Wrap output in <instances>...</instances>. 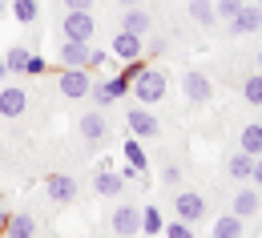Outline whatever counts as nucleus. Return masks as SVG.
Instances as JSON below:
<instances>
[{
    "label": "nucleus",
    "mask_w": 262,
    "mask_h": 238,
    "mask_svg": "<svg viewBox=\"0 0 262 238\" xmlns=\"http://www.w3.org/2000/svg\"><path fill=\"white\" fill-rule=\"evenodd\" d=\"M165 85H169V81H165L162 69H149V65H145L141 73H137V77H133L129 93L137 97V105H149V109H154V105L165 97Z\"/></svg>",
    "instance_id": "nucleus-1"
},
{
    "label": "nucleus",
    "mask_w": 262,
    "mask_h": 238,
    "mask_svg": "<svg viewBox=\"0 0 262 238\" xmlns=\"http://www.w3.org/2000/svg\"><path fill=\"white\" fill-rule=\"evenodd\" d=\"M125 129H129L137 141H154V137L162 134L158 113H154L149 105H133V109H125Z\"/></svg>",
    "instance_id": "nucleus-2"
},
{
    "label": "nucleus",
    "mask_w": 262,
    "mask_h": 238,
    "mask_svg": "<svg viewBox=\"0 0 262 238\" xmlns=\"http://www.w3.org/2000/svg\"><path fill=\"white\" fill-rule=\"evenodd\" d=\"M57 89L65 93L69 101H81L93 89V73L89 69H57Z\"/></svg>",
    "instance_id": "nucleus-3"
},
{
    "label": "nucleus",
    "mask_w": 262,
    "mask_h": 238,
    "mask_svg": "<svg viewBox=\"0 0 262 238\" xmlns=\"http://www.w3.org/2000/svg\"><path fill=\"white\" fill-rule=\"evenodd\" d=\"M61 33H65V40H85V45H93L97 20H93V12H73V8H65V16H61Z\"/></svg>",
    "instance_id": "nucleus-4"
},
{
    "label": "nucleus",
    "mask_w": 262,
    "mask_h": 238,
    "mask_svg": "<svg viewBox=\"0 0 262 238\" xmlns=\"http://www.w3.org/2000/svg\"><path fill=\"white\" fill-rule=\"evenodd\" d=\"M109 226H113V234L117 238H133V234H141V210L137 206H117L113 214H109Z\"/></svg>",
    "instance_id": "nucleus-5"
},
{
    "label": "nucleus",
    "mask_w": 262,
    "mask_h": 238,
    "mask_svg": "<svg viewBox=\"0 0 262 238\" xmlns=\"http://www.w3.org/2000/svg\"><path fill=\"white\" fill-rule=\"evenodd\" d=\"M182 93H186V101H194V105H206L210 97H214V85H210V77H206V73L190 69V73L182 77Z\"/></svg>",
    "instance_id": "nucleus-6"
},
{
    "label": "nucleus",
    "mask_w": 262,
    "mask_h": 238,
    "mask_svg": "<svg viewBox=\"0 0 262 238\" xmlns=\"http://www.w3.org/2000/svg\"><path fill=\"white\" fill-rule=\"evenodd\" d=\"M173 214H178L182 222H190V226H194L198 218H206V198L194 194V190H182V194L173 198Z\"/></svg>",
    "instance_id": "nucleus-7"
},
{
    "label": "nucleus",
    "mask_w": 262,
    "mask_h": 238,
    "mask_svg": "<svg viewBox=\"0 0 262 238\" xmlns=\"http://www.w3.org/2000/svg\"><path fill=\"white\" fill-rule=\"evenodd\" d=\"M77 129H81V137L89 141V145H101L105 137H109V121H105V109H89L81 121H77Z\"/></svg>",
    "instance_id": "nucleus-8"
},
{
    "label": "nucleus",
    "mask_w": 262,
    "mask_h": 238,
    "mask_svg": "<svg viewBox=\"0 0 262 238\" xmlns=\"http://www.w3.org/2000/svg\"><path fill=\"white\" fill-rule=\"evenodd\" d=\"M109 57H117L121 65L125 61H137V57H145V45H141V36H133V33H121L113 36V45H109Z\"/></svg>",
    "instance_id": "nucleus-9"
},
{
    "label": "nucleus",
    "mask_w": 262,
    "mask_h": 238,
    "mask_svg": "<svg viewBox=\"0 0 262 238\" xmlns=\"http://www.w3.org/2000/svg\"><path fill=\"white\" fill-rule=\"evenodd\" d=\"M45 190H49V198L57 206H69L77 198V178H73V174H49V178H45Z\"/></svg>",
    "instance_id": "nucleus-10"
},
{
    "label": "nucleus",
    "mask_w": 262,
    "mask_h": 238,
    "mask_svg": "<svg viewBox=\"0 0 262 238\" xmlns=\"http://www.w3.org/2000/svg\"><path fill=\"white\" fill-rule=\"evenodd\" d=\"M25 109H29V89H16V85L0 89V117L4 121H16Z\"/></svg>",
    "instance_id": "nucleus-11"
},
{
    "label": "nucleus",
    "mask_w": 262,
    "mask_h": 238,
    "mask_svg": "<svg viewBox=\"0 0 262 238\" xmlns=\"http://www.w3.org/2000/svg\"><path fill=\"white\" fill-rule=\"evenodd\" d=\"M0 234L4 238H36V218L33 214H4L0 218Z\"/></svg>",
    "instance_id": "nucleus-12"
},
{
    "label": "nucleus",
    "mask_w": 262,
    "mask_h": 238,
    "mask_svg": "<svg viewBox=\"0 0 262 238\" xmlns=\"http://www.w3.org/2000/svg\"><path fill=\"white\" fill-rule=\"evenodd\" d=\"M226 25H230V33H234V36L258 33V29H262V8H258V4H242V8H238V16L226 20Z\"/></svg>",
    "instance_id": "nucleus-13"
},
{
    "label": "nucleus",
    "mask_w": 262,
    "mask_h": 238,
    "mask_svg": "<svg viewBox=\"0 0 262 238\" xmlns=\"http://www.w3.org/2000/svg\"><path fill=\"white\" fill-rule=\"evenodd\" d=\"M89 49L93 45H85V40H61V69H89Z\"/></svg>",
    "instance_id": "nucleus-14"
},
{
    "label": "nucleus",
    "mask_w": 262,
    "mask_h": 238,
    "mask_svg": "<svg viewBox=\"0 0 262 238\" xmlns=\"http://www.w3.org/2000/svg\"><path fill=\"white\" fill-rule=\"evenodd\" d=\"M93 186H97L101 198H121V190H125V178L117 170H109V166H101L97 178H93Z\"/></svg>",
    "instance_id": "nucleus-15"
},
{
    "label": "nucleus",
    "mask_w": 262,
    "mask_h": 238,
    "mask_svg": "<svg viewBox=\"0 0 262 238\" xmlns=\"http://www.w3.org/2000/svg\"><path fill=\"white\" fill-rule=\"evenodd\" d=\"M121 29L133 36H145L149 29H154V16L141 8V4H133V8H125V16H121Z\"/></svg>",
    "instance_id": "nucleus-16"
},
{
    "label": "nucleus",
    "mask_w": 262,
    "mask_h": 238,
    "mask_svg": "<svg viewBox=\"0 0 262 238\" xmlns=\"http://www.w3.org/2000/svg\"><path fill=\"white\" fill-rule=\"evenodd\" d=\"M258 206H262L258 190H238V194H234V214H238V218H254Z\"/></svg>",
    "instance_id": "nucleus-17"
},
{
    "label": "nucleus",
    "mask_w": 262,
    "mask_h": 238,
    "mask_svg": "<svg viewBox=\"0 0 262 238\" xmlns=\"http://www.w3.org/2000/svg\"><path fill=\"white\" fill-rule=\"evenodd\" d=\"M190 16H194L202 29L218 25V12H214V4H210V0H190Z\"/></svg>",
    "instance_id": "nucleus-18"
},
{
    "label": "nucleus",
    "mask_w": 262,
    "mask_h": 238,
    "mask_svg": "<svg viewBox=\"0 0 262 238\" xmlns=\"http://www.w3.org/2000/svg\"><path fill=\"white\" fill-rule=\"evenodd\" d=\"M226 170H230V178H238V182H246V178H250V170H254V154H246V149H242V154H234Z\"/></svg>",
    "instance_id": "nucleus-19"
},
{
    "label": "nucleus",
    "mask_w": 262,
    "mask_h": 238,
    "mask_svg": "<svg viewBox=\"0 0 262 238\" xmlns=\"http://www.w3.org/2000/svg\"><path fill=\"white\" fill-rule=\"evenodd\" d=\"M162 230H165L162 210H158V206H145V210H141V234H162Z\"/></svg>",
    "instance_id": "nucleus-20"
},
{
    "label": "nucleus",
    "mask_w": 262,
    "mask_h": 238,
    "mask_svg": "<svg viewBox=\"0 0 262 238\" xmlns=\"http://www.w3.org/2000/svg\"><path fill=\"white\" fill-rule=\"evenodd\" d=\"M214 238H242V218L238 214H226L214 222Z\"/></svg>",
    "instance_id": "nucleus-21"
},
{
    "label": "nucleus",
    "mask_w": 262,
    "mask_h": 238,
    "mask_svg": "<svg viewBox=\"0 0 262 238\" xmlns=\"http://www.w3.org/2000/svg\"><path fill=\"white\" fill-rule=\"evenodd\" d=\"M12 16H16V25H33L40 16V4L36 0H12Z\"/></svg>",
    "instance_id": "nucleus-22"
},
{
    "label": "nucleus",
    "mask_w": 262,
    "mask_h": 238,
    "mask_svg": "<svg viewBox=\"0 0 262 238\" xmlns=\"http://www.w3.org/2000/svg\"><path fill=\"white\" fill-rule=\"evenodd\" d=\"M125 162H129V166H137V170L145 174L149 170V162H145V149H141V141H137V137H125Z\"/></svg>",
    "instance_id": "nucleus-23"
},
{
    "label": "nucleus",
    "mask_w": 262,
    "mask_h": 238,
    "mask_svg": "<svg viewBox=\"0 0 262 238\" xmlns=\"http://www.w3.org/2000/svg\"><path fill=\"white\" fill-rule=\"evenodd\" d=\"M29 57H33V53H29L25 45H12V49H8V57H4L8 73H25V69H29Z\"/></svg>",
    "instance_id": "nucleus-24"
},
{
    "label": "nucleus",
    "mask_w": 262,
    "mask_h": 238,
    "mask_svg": "<svg viewBox=\"0 0 262 238\" xmlns=\"http://www.w3.org/2000/svg\"><path fill=\"white\" fill-rule=\"evenodd\" d=\"M238 141H242V149H246V154H254V158H258V154H262V125H246Z\"/></svg>",
    "instance_id": "nucleus-25"
},
{
    "label": "nucleus",
    "mask_w": 262,
    "mask_h": 238,
    "mask_svg": "<svg viewBox=\"0 0 262 238\" xmlns=\"http://www.w3.org/2000/svg\"><path fill=\"white\" fill-rule=\"evenodd\" d=\"M242 97H246L250 105H262V73H254V77L242 81Z\"/></svg>",
    "instance_id": "nucleus-26"
},
{
    "label": "nucleus",
    "mask_w": 262,
    "mask_h": 238,
    "mask_svg": "<svg viewBox=\"0 0 262 238\" xmlns=\"http://www.w3.org/2000/svg\"><path fill=\"white\" fill-rule=\"evenodd\" d=\"M165 238H194V226L190 222H182V218H173V222H165Z\"/></svg>",
    "instance_id": "nucleus-27"
},
{
    "label": "nucleus",
    "mask_w": 262,
    "mask_h": 238,
    "mask_svg": "<svg viewBox=\"0 0 262 238\" xmlns=\"http://www.w3.org/2000/svg\"><path fill=\"white\" fill-rule=\"evenodd\" d=\"M242 4H246V0H218V4H214V12H218V20H234Z\"/></svg>",
    "instance_id": "nucleus-28"
},
{
    "label": "nucleus",
    "mask_w": 262,
    "mask_h": 238,
    "mask_svg": "<svg viewBox=\"0 0 262 238\" xmlns=\"http://www.w3.org/2000/svg\"><path fill=\"white\" fill-rule=\"evenodd\" d=\"M101 65H109V53H105V49H97V45H93V49H89V73H97Z\"/></svg>",
    "instance_id": "nucleus-29"
},
{
    "label": "nucleus",
    "mask_w": 262,
    "mask_h": 238,
    "mask_svg": "<svg viewBox=\"0 0 262 238\" xmlns=\"http://www.w3.org/2000/svg\"><path fill=\"white\" fill-rule=\"evenodd\" d=\"M40 73H49V61H45V57H29V69H25V77H40Z\"/></svg>",
    "instance_id": "nucleus-30"
},
{
    "label": "nucleus",
    "mask_w": 262,
    "mask_h": 238,
    "mask_svg": "<svg viewBox=\"0 0 262 238\" xmlns=\"http://www.w3.org/2000/svg\"><path fill=\"white\" fill-rule=\"evenodd\" d=\"M93 4L97 0H65V8H73V12H93Z\"/></svg>",
    "instance_id": "nucleus-31"
},
{
    "label": "nucleus",
    "mask_w": 262,
    "mask_h": 238,
    "mask_svg": "<svg viewBox=\"0 0 262 238\" xmlns=\"http://www.w3.org/2000/svg\"><path fill=\"white\" fill-rule=\"evenodd\" d=\"M165 182H169V186H178V182H182V170H178V166H165V174H162Z\"/></svg>",
    "instance_id": "nucleus-32"
},
{
    "label": "nucleus",
    "mask_w": 262,
    "mask_h": 238,
    "mask_svg": "<svg viewBox=\"0 0 262 238\" xmlns=\"http://www.w3.org/2000/svg\"><path fill=\"white\" fill-rule=\"evenodd\" d=\"M117 174H121L125 182H133V178H141V170H137V166H129V162H125V166H121V170H117Z\"/></svg>",
    "instance_id": "nucleus-33"
},
{
    "label": "nucleus",
    "mask_w": 262,
    "mask_h": 238,
    "mask_svg": "<svg viewBox=\"0 0 262 238\" xmlns=\"http://www.w3.org/2000/svg\"><path fill=\"white\" fill-rule=\"evenodd\" d=\"M250 178H254V186H262V154L254 158V170H250Z\"/></svg>",
    "instance_id": "nucleus-34"
},
{
    "label": "nucleus",
    "mask_w": 262,
    "mask_h": 238,
    "mask_svg": "<svg viewBox=\"0 0 262 238\" xmlns=\"http://www.w3.org/2000/svg\"><path fill=\"white\" fill-rule=\"evenodd\" d=\"M8 77H12V73H8V65H4V61H0V85H4Z\"/></svg>",
    "instance_id": "nucleus-35"
},
{
    "label": "nucleus",
    "mask_w": 262,
    "mask_h": 238,
    "mask_svg": "<svg viewBox=\"0 0 262 238\" xmlns=\"http://www.w3.org/2000/svg\"><path fill=\"white\" fill-rule=\"evenodd\" d=\"M117 4H121V8H133V4H141V0H117Z\"/></svg>",
    "instance_id": "nucleus-36"
},
{
    "label": "nucleus",
    "mask_w": 262,
    "mask_h": 238,
    "mask_svg": "<svg viewBox=\"0 0 262 238\" xmlns=\"http://www.w3.org/2000/svg\"><path fill=\"white\" fill-rule=\"evenodd\" d=\"M4 8H8V0H0V16H4Z\"/></svg>",
    "instance_id": "nucleus-37"
},
{
    "label": "nucleus",
    "mask_w": 262,
    "mask_h": 238,
    "mask_svg": "<svg viewBox=\"0 0 262 238\" xmlns=\"http://www.w3.org/2000/svg\"><path fill=\"white\" fill-rule=\"evenodd\" d=\"M258 73H262V53H258Z\"/></svg>",
    "instance_id": "nucleus-38"
},
{
    "label": "nucleus",
    "mask_w": 262,
    "mask_h": 238,
    "mask_svg": "<svg viewBox=\"0 0 262 238\" xmlns=\"http://www.w3.org/2000/svg\"><path fill=\"white\" fill-rule=\"evenodd\" d=\"M254 4H258V8H262V0H254Z\"/></svg>",
    "instance_id": "nucleus-39"
},
{
    "label": "nucleus",
    "mask_w": 262,
    "mask_h": 238,
    "mask_svg": "<svg viewBox=\"0 0 262 238\" xmlns=\"http://www.w3.org/2000/svg\"><path fill=\"white\" fill-rule=\"evenodd\" d=\"M258 125H262V121H258Z\"/></svg>",
    "instance_id": "nucleus-40"
}]
</instances>
